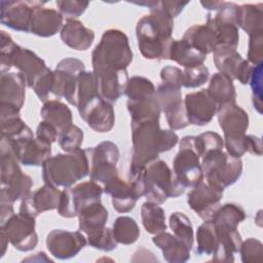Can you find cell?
<instances>
[{
  "instance_id": "d4e9b609",
  "label": "cell",
  "mask_w": 263,
  "mask_h": 263,
  "mask_svg": "<svg viewBox=\"0 0 263 263\" xmlns=\"http://www.w3.org/2000/svg\"><path fill=\"white\" fill-rule=\"evenodd\" d=\"M26 80L20 72L2 73L0 79V103L22 109L26 97Z\"/></svg>"
},
{
  "instance_id": "680465c9",
  "label": "cell",
  "mask_w": 263,
  "mask_h": 263,
  "mask_svg": "<svg viewBox=\"0 0 263 263\" xmlns=\"http://www.w3.org/2000/svg\"><path fill=\"white\" fill-rule=\"evenodd\" d=\"M188 1H159L160 8L166 12L172 18L177 17L184 7L188 4Z\"/></svg>"
},
{
  "instance_id": "4dcf8cb0",
  "label": "cell",
  "mask_w": 263,
  "mask_h": 263,
  "mask_svg": "<svg viewBox=\"0 0 263 263\" xmlns=\"http://www.w3.org/2000/svg\"><path fill=\"white\" fill-rule=\"evenodd\" d=\"M205 59L206 55L204 53L197 50L183 38L180 40L173 39L170 45L167 60H172L184 68L202 65Z\"/></svg>"
},
{
  "instance_id": "d6986e66",
  "label": "cell",
  "mask_w": 263,
  "mask_h": 263,
  "mask_svg": "<svg viewBox=\"0 0 263 263\" xmlns=\"http://www.w3.org/2000/svg\"><path fill=\"white\" fill-rule=\"evenodd\" d=\"M104 192L112 198V205L118 213L130 212L139 198L144 196V191L140 183L135 181H124L119 176L104 185Z\"/></svg>"
},
{
  "instance_id": "52a82bcc",
  "label": "cell",
  "mask_w": 263,
  "mask_h": 263,
  "mask_svg": "<svg viewBox=\"0 0 263 263\" xmlns=\"http://www.w3.org/2000/svg\"><path fill=\"white\" fill-rule=\"evenodd\" d=\"M201 167L206 183L224 190L233 185L242 174V161L223 150H214L201 158Z\"/></svg>"
},
{
  "instance_id": "f35d334b",
  "label": "cell",
  "mask_w": 263,
  "mask_h": 263,
  "mask_svg": "<svg viewBox=\"0 0 263 263\" xmlns=\"http://www.w3.org/2000/svg\"><path fill=\"white\" fill-rule=\"evenodd\" d=\"M206 23H209L217 37V47L218 46H231L237 48L239 41L238 27L232 23L224 22L216 16H213L211 13L208 14Z\"/></svg>"
},
{
  "instance_id": "f907efd6",
  "label": "cell",
  "mask_w": 263,
  "mask_h": 263,
  "mask_svg": "<svg viewBox=\"0 0 263 263\" xmlns=\"http://www.w3.org/2000/svg\"><path fill=\"white\" fill-rule=\"evenodd\" d=\"M210 77L209 69L202 64L183 70V87L195 88L204 84Z\"/></svg>"
},
{
  "instance_id": "ba28073f",
  "label": "cell",
  "mask_w": 263,
  "mask_h": 263,
  "mask_svg": "<svg viewBox=\"0 0 263 263\" xmlns=\"http://www.w3.org/2000/svg\"><path fill=\"white\" fill-rule=\"evenodd\" d=\"M195 136H185L179 144V151L173 161V172L185 188L194 187L203 181L200 157L194 146Z\"/></svg>"
},
{
  "instance_id": "11a10c76",
  "label": "cell",
  "mask_w": 263,
  "mask_h": 263,
  "mask_svg": "<svg viewBox=\"0 0 263 263\" xmlns=\"http://www.w3.org/2000/svg\"><path fill=\"white\" fill-rule=\"evenodd\" d=\"M88 245L97 250L110 252L117 248V241L113 235V231L111 228L106 227L105 230L93 240L89 241Z\"/></svg>"
},
{
  "instance_id": "ac0fdd59",
  "label": "cell",
  "mask_w": 263,
  "mask_h": 263,
  "mask_svg": "<svg viewBox=\"0 0 263 263\" xmlns=\"http://www.w3.org/2000/svg\"><path fill=\"white\" fill-rule=\"evenodd\" d=\"M87 243L81 231L53 229L46 236L48 252L57 259L66 260L75 257Z\"/></svg>"
},
{
  "instance_id": "e0dca14e",
  "label": "cell",
  "mask_w": 263,
  "mask_h": 263,
  "mask_svg": "<svg viewBox=\"0 0 263 263\" xmlns=\"http://www.w3.org/2000/svg\"><path fill=\"white\" fill-rule=\"evenodd\" d=\"M222 189L214 187L203 181L192 187L187 195V202L203 221H211L220 208L223 197Z\"/></svg>"
},
{
  "instance_id": "6f0895ef",
  "label": "cell",
  "mask_w": 263,
  "mask_h": 263,
  "mask_svg": "<svg viewBox=\"0 0 263 263\" xmlns=\"http://www.w3.org/2000/svg\"><path fill=\"white\" fill-rule=\"evenodd\" d=\"M58 137H59L58 129L49 122L42 120L38 124V126L36 128V138L37 139H39L43 142H46L48 144H52L58 140Z\"/></svg>"
},
{
  "instance_id": "5bb4252c",
  "label": "cell",
  "mask_w": 263,
  "mask_h": 263,
  "mask_svg": "<svg viewBox=\"0 0 263 263\" xmlns=\"http://www.w3.org/2000/svg\"><path fill=\"white\" fill-rule=\"evenodd\" d=\"M34 218L22 214H13L5 222L1 223L0 230L7 235L9 242L21 252H28L38 243V235L35 231Z\"/></svg>"
},
{
  "instance_id": "816d5d0a",
  "label": "cell",
  "mask_w": 263,
  "mask_h": 263,
  "mask_svg": "<svg viewBox=\"0 0 263 263\" xmlns=\"http://www.w3.org/2000/svg\"><path fill=\"white\" fill-rule=\"evenodd\" d=\"M88 4L87 1L79 0H59L55 2L61 14L68 18H76L80 16L86 10Z\"/></svg>"
},
{
  "instance_id": "cb8c5ba5",
  "label": "cell",
  "mask_w": 263,
  "mask_h": 263,
  "mask_svg": "<svg viewBox=\"0 0 263 263\" xmlns=\"http://www.w3.org/2000/svg\"><path fill=\"white\" fill-rule=\"evenodd\" d=\"M97 89L102 99L109 103L116 102L122 95L128 81L127 70L120 72H92Z\"/></svg>"
},
{
  "instance_id": "44dd1931",
  "label": "cell",
  "mask_w": 263,
  "mask_h": 263,
  "mask_svg": "<svg viewBox=\"0 0 263 263\" xmlns=\"http://www.w3.org/2000/svg\"><path fill=\"white\" fill-rule=\"evenodd\" d=\"M61 193L59 188L44 184L22 200L18 213L36 219L43 212L58 209Z\"/></svg>"
},
{
  "instance_id": "f5cc1de1",
  "label": "cell",
  "mask_w": 263,
  "mask_h": 263,
  "mask_svg": "<svg viewBox=\"0 0 263 263\" xmlns=\"http://www.w3.org/2000/svg\"><path fill=\"white\" fill-rule=\"evenodd\" d=\"M249 50H248V62L254 66L262 64L263 58V31L256 32L249 35Z\"/></svg>"
},
{
  "instance_id": "8d00e7d4",
  "label": "cell",
  "mask_w": 263,
  "mask_h": 263,
  "mask_svg": "<svg viewBox=\"0 0 263 263\" xmlns=\"http://www.w3.org/2000/svg\"><path fill=\"white\" fill-rule=\"evenodd\" d=\"M51 144L37 138L29 140L23 147L20 162L27 166H40L50 157Z\"/></svg>"
},
{
  "instance_id": "681fc988",
  "label": "cell",
  "mask_w": 263,
  "mask_h": 263,
  "mask_svg": "<svg viewBox=\"0 0 263 263\" xmlns=\"http://www.w3.org/2000/svg\"><path fill=\"white\" fill-rule=\"evenodd\" d=\"M238 252L243 263H256L263 260V245L257 238L250 237L241 241Z\"/></svg>"
},
{
  "instance_id": "7dc6e473",
  "label": "cell",
  "mask_w": 263,
  "mask_h": 263,
  "mask_svg": "<svg viewBox=\"0 0 263 263\" xmlns=\"http://www.w3.org/2000/svg\"><path fill=\"white\" fill-rule=\"evenodd\" d=\"M83 132L77 125L71 124L59 134L58 142L60 147L67 153L80 149L83 142Z\"/></svg>"
},
{
  "instance_id": "94428289",
  "label": "cell",
  "mask_w": 263,
  "mask_h": 263,
  "mask_svg": "<svg viewBox=\"0 0 263 263\" xmlns=\"http://www.w3.org/2000/svg\"><path fill=\"white\" fill-rule=\"evenodd\" d=\"M200 4L202 5V7L204 9H208V10H218L219 7L221 6L222 4V1H201Z\"/></svg>"
},
{
  "instance_id": "9a60e30c",
  "label": "cell",
  "mask_w": 263,
  "mask_h": 263,
  "mask_svg": "<svg viewBox=\"0 0 263 263\" xmlns=\"http://www.w3.org/2000/svg\"><path fill=\"white\" fill-rule=\"evenodd\" d=\"M42 1H4L0 2V21L2 25L20 31L30 33L34 12L42 7Z\"/></svg>"
},
{
  "instance_id": "603a6c76",
  "label": "cell",
  "mask_w": 263,
  "mask_h": 263,
  "mask_svg": "<svg viewBox=\"0 0 263 263\" xmlns=\"http://www.w3.org/2000/svg\"><path fill=\"white\" fill-rule=\"evenodd\" d=\"M108 217V211L101 201L93 202L80 211L78 214L79 231L86 236L87 243L105 230Z\"/></svg>"
},
{
  "instance_id": "bcb514c9",
  "label": "cell",
  "mask_w": 263,
  "mask_h": 263,
  "mask_svg": "<svg viewBox=\"0 0 263 263\" xmlns=\"http://www.w3.org/2000/svg\"><path fill=\"white\" fill-rule=\"evenodd\" d=\"M194 146L196 152L200 158L205 154L214 150H223L224 140L222 137L215 132H205L198 136H195Z\"/></svg>"
},
{
  "instance_id": "4316f807",
  "label": "cell",
  "mask_w": 263,
  "mask_h": 263,
  "mask_svg": "<svg viewBox=\"0 0 263 263\" xmlns=\"http://www.w3.org/2000/svg\"><path fill=\"white\" fill-rule=\"evenodd\" d=\"M61 39L69 47L86 50L95 40V33L76 18H67L61 29Z\"/></svg>"
},
{
  "instance_id": "db71d44e",
  "label": "cell",
  "mask_w": 263,
  "mask_h": 263,
  "mask_svg": "<svg viewBox=\"0 0 263 263\" xmlns=\"http://www.w3.org/2000/svg\"><path fill=\"white\" fill-rule=\"evenodd\" d=\"M262 64L254 66L252 75L249 83H251V87L253 90V104L259 113H261L262 107Z\"/></svg>"
},
{
  "instance_id": "6da1fadb",
  "label": "cell",
  "mask_w": 263,
  "mask_h": 263,
  "mask_svg": "<svg viewBox=\"0 0 263 263\" xmlns=\"http://www.w3.org/2000/svg\"><path fill=\"white\" fill-rule=\"evenodd\" d=\"M133 151L128 176L142 171L149 162L158 158L162 152L174 148L178 135L172 129H161L159 120H143L130 122Z\"/></svg>"
},
{
  "instance_id": "484cf974",
  "label": "cell",
  "mask_w": 263,
  "mask_h": 263,
  "mask_svg": "<svg viewBox=\"0 0 263 263\" xmlns=\"http://www.w3.org/2000/svg\"><path fill=\"white\" fill-rule=\"evenodd\" d=\"M32 185V179L21 168L1 178L0 201L14 203L16 200H23L31 193Z\"/></svg>"
},
{
  "instance_id": "7bdbcfd3",
  "label": "cell",
  "mask_w": 263,
  "mask_h": 263,
  "mask_svg": "<svg viewBox=\"0 0 263 263\" xmlns=\"http://www.w3.org/2000/svg\"><path fill=\"white\" fill-rule=\"evenodd\" d=\"M168 224L174 235L191 249L193 247L194 234L190 219L182 212H174L170 216Z\"/></svg>"
},
{
  "instance_id": "7402d4cb",
  "label": "cell",
  "mask_w": 263,
  "mask_h": 263,
  "mask_svg": "<svg viewBox=\"0 0 263 263\" xmlns=\"http://www.w3.org/2000/svg\"><path fill=\"white\" fill-rule=\"evenodd\" d=\"M184 105L189 123L198 126L208 124L219 109L206 89L187 93L184 99Z\"/></svg>"
},
{
  "instance_id": "ee69618b",
  "label": "cell",
  "mask_w": 263,
  "mask_h": 263,
  "mask_svg": "<svg viewBox=\"0 0 263 263\" xmlns=\"http://www.w3.org/2000/svg\"><path fill=\"white\" fill-rule=\"evenodd\" d=\"M98 96L100 95L97 89V83L93 73L88 71H82L78 76L75 107H77L78 109Z\"/></svg>"
},
{
  "instance_id": "ab89813d",
  "label": "cell",
  "mask_w": 263,
  "mask_h": 263,
  "mask_svg": "<svg viewBox=\"0 0 263 263\" xmlns=\"http://www.w3.org/2000/svg\"><path fill=\"white\" fill-rule=\"evenodd\" d=\"M246 219V213L243 209L232 202L220 205V208L215 213L213 223L218 227L237 229L238 224H240Z\"/></svg>"
},
{
  "instance_id": "d6a6232c",
  "label": "cell",
  "mask_w": 263,
  "mask_h": 263,
  "mask_svg": "<svg viewBox=\"0 0 263 263\" xmlns=\"http://www.w3.org/2000/svg\"><path fill=\"white\" fill-rule=\"evenodd\" d=\"M183 39L205 55L217 47L216 33L209 23L190 27L185 31Z\"/></svg>"
},
{
  "instance_id": "836d02e7",
  "label": "cell",
  "mask_w": 263,
  "mask_h": 263,
  "mask_svg": "<svg viewBox=\"0 0 263 263\" xmlns=\"http://www.w3.org/2000/svg\"><path fill=\"white\" fill-rule=\"evenodd\" d=\"M40 115L44 121L52 124L59 134L70 126L73 122L72 111L69 107L59 100H50L43 104Z\"/></svg>"
},
{
  "instance_id": "b9f144b4",
  "label": "cell",
  "mask_w": 263,
  "mask_h": 263,
  "mask_svg": "<svg viewBox=\"0 0 263 263\" xmlns=\"http://www.w3.org/2000/svg\"><path fill=\"white\" fill-rule=\"evenodd\" d=\"M196 254L201 255H213L218 243V235L216 227L213 221H204L198 226L196 231Z\"/></svg>"
},
{
  "instance_id": "9f6ffc18",
  "label": "cell",
  "mask_w": 263,
  "mask_h": 263,
  "mask_svg": "<svg viewBox=\"0 0 263 263\" xmlns=\"http://www.w3.org/2000/svg\"><path fill=\"white\" fill-rule=\"evenodd\" d=\"M160 78L163 83L171 84L177 87H183V70L173 67L166 66L160 71Z\"/></svg>"
},
{
  "instance_id": "6125c7cd",
  "label": "cell",
  "mask_w": 263,
  "mask_h": 263,
  "mask_svg": "<svg viewBox=\"0 0 263 263\" xmlns=\"http://www.w3.org/2000/svg\"><path fill=\"white\" fill-rule=\"evenodd\" d=\"M0 235H1V257H2L6 252V248L9 242V239H8L7 235L5 234V232L2 230H0Z\"/></svg>"
},
{
  "instance_id": "60d3db41",
  "label": "cell",
  "mask_w": 263,
  "mask_h": 263,
  "mask_svg": "<svg viewBox=\"0 0 263 263\" xmlns=\"http://www.w3.org/2000/svg\"><path fill=\"white\" fill-rule=\"evenodd\" d=\"M112 231L117 243L122 245H132L140 236V229L137 222L128 216L118 217L113 223Z\"/></svg>"
},
{
  "instance_id": "f1b7e54d",
  "label": "cell",
  "mask_w": 263,
  "mask_h": 263,
  "mask_svg": "<svg viewBox=\"0 0 263 263\" xmlns=\"http://www.w3.org/2000/svg\"><path fill=\"white\" fill-rule=\"evenodd\" d=\"M215 225V224H214ZM218 243L217 248L212 255L213 262H233L234 254L238 253L241 243V236L237 229H229L216 226Z\"/></svg>"
},
{
  "instance_id": "4fadbf2b",
  "label": "cell",
  "mask_w": 263,
  "mask_h": 263,
  "mask_svg": "<svg viewBox=\"0 0 263 263\" xmlns=\"http://www.w3.org/2000/svg\"><path fill=\"white\" fill-rule=\"evenodd\" d=\"M82 71H85V66L84 63L78 59L66 58L60 61L53 70V97L58 100L64 97L68 103L75 106L78 76Z\"/></svg>"
},
{
  "instance_id": "74e56055",
  "label": "cell",
  "mask_w": 263,
  "mask_h": 263,
  "mask_svg": "<svg viewBox=\"0 0 263 263\" xmlns=\"http://www.w3.org/2000/svg\"><path fill=\"white\" fill-rule=\"evenodd\" d=\"M141 218L148 233L158 234L166 230L164 211L159 204L146 201L141 206Z\"/></svg>"
},
{
  "instance_id": "c3c4849f",
  "label": "cell",
  "mask_w": 263,
  "mask_h": 263,
  "mask_svg": "<svg viewBox=\"0 0 263 263\" xmlns=\"http://www.w3.org/2000/svg\"><path fill=\"white\" fill-rule=\"evenodd\" d=\"M34 92L43 103L50 101V96H53L54 90V73L49 68H46L35 80L33 86Z\"/></svg>"
},
{
  "instance_id": "1f68e13d",
  "label": "cell",
  "mask_w": 263,
  "mask_h": 263,
  "mask_svg": "<svg viewBox=\"0 0 263 263\" xmlns=\"http://www.w3.org/2000/svg\"><path fill=\"white\" fill-rule=\"evenodd\" d=\"M206 91L218 108L226 104L235 103L236 91L233 80L221 72L212 75Z\"/></svg>"
},
{
  "instance_id": "7c38bea8",
  "label": "cell",
  "mask_w": 263,
  "mask_h": 263,
  "mask_svg": "<svg viewBox=\"0 0 263 263\" xmlns=\"http://www.w3.org/2000/svg\"><path fill=\"white\" fill-rule=\"evenodd\" d=\"M155 97L172 130L182 129L190 124L180 87L162 82L155 90Z\"/></svg>"
},
{
  "instance_id": "277c9868",
  "label": "cell",
  "mask_w": 263,
  "mask_h": 263,
  "mask_svg": "<svg viewBox=\"0 0 263 263\" xmlns=\"http://www.w3.org/2000/svg\"><path fill=\"white\" fill-rule=\"evenodd\" d=\"M139 179L143 185L144 196L147 201L161 204L170 197H178L185 192L177 180L174 172L165 161L156 158L149 162L138 174L128 176V179Z\"/></svg>"
},
{
  "instance_id": "5b68a950",
  "label": "cell",
  "mask_w": 263,
  "mask_h": 263,
  "mask_svg": "<svg viewBox=\"0 0 263 263\" xmlns=\"http://www.w3.org/2000/svg\"><path fill=\"white\" fill-rule=\"evenodd\" d=\"M133 57L127 36L117 29L107 30L92 51V72L124 71L132 63Z\"/></svg>"
},
{
  "instance_id": "f6af8a7d",
  "label": "cell",
  "mask_w": 263,
  "mask_h": 263,
  "mask_svg": "<svg viewBox=\"0 0 263 263\" xmlns=\"http://www.w3.org/2000/svg\"><path fill=\"white\" fill-rule=\"evenodd\" d=\"M154 84L146 77L134 76L128 79L124 95L128 100H139L155 95Z\"/></svg>"
},
{
  "instance_id": "d590c367",
  "label": "cell",
  "mask_w": 263,
  "mask_h": 263,
  "mask_svg": "<svg viewBox=\"0 0 263 263\" xmlns=\"http://www.w3.org/2000/svg\"><path fill=\"white\" fill-rule=\"evenodd\" d=\"M126 106L130 114V122L159 120L161 110L155 95L139 100H127Z\"/></svg>"
},
{
  "instance_id": "f546056e",
  "label": "cell",
  "mask_w": 263,
  "mask_h": 263,
  "mask_svg": "<svg viewBox=\"0 0 263 263\" xmlns=\"http://www.w3.org/2000/svg\"><path fill=\"white\" fill-rule=\"evenodd\" d=\"M152 241L162 251V256L170 263H184L190 259V248L174 234L166 231L155 234Z\"/></svg>"
},
{
  "instance_id": "ffe728a7",
  "label": "cell",
  "mask_w": 263,
  "mask_h": 263,
  "mask_svg": "<svg viewBox=\"0 0 263 263\" xmlns=\"http://www.w3.org/2000/svg\"><path fill=\"white\" fill-rule=\"evenodd\" d=\"M78 112L81 119L97 133H108L114 126L115 113L113 106L100 96L78 108Z\"/></svg>"
},
{
  "instance_id": "2e32d148",
  "label": "cell",
  "mask_w": 263,
  "mask_h": 263,
  "mask_svg": "<svg viewBox=\"0 0 263 263\" xmlns=\"http://www.w3.org/2000/svg\"><path fill=\"white\" fill-rule=\"evenodd\" d=\"M231 46H218L213 51V61L219 72L236 79L241 84H248L253 66Z\"/></svg>"
},
{
  "instance_id": "8fae6325",
  "label": "cell",
  "mask_w": 263,
  "mask_h": 263,
  "mask_svg": "<svg viewBox=\"0 0 263 263\" xmlns=\"http://www.w3.org/2000/svg\"><path fill=\"white\" fill-rule=\"evenodd\" d=\"M11 67L17 69L24 76L29 87L33 86L38 76L47 68L44 61L35 52L17 44L9 53L0 55L1 74L5 73Z\"/></svg>"
},
{
  "instance_id": "91938a15",
  "label": "cell",
  "mask_w": 263,
  "mask_h": 263,
  "mask_svg": "<svg viewBox=\"0 0 263 263\" xmlns=\"http://www.w3.org/2000/svg\"><path fill=\"white\" fill-rule=\"evenodd\" d=\"M247 152L260 156L262 154V140L254 135H247Z\"/></svg>"
},
{
  "instance_id": "9c48e42d",
  "label": "cell",
  "mask_w": 263,
  "mask_h": 263,
  "mask_svg": "<svg viewBox=\"0 0 263 263\" xmlns=\"http://www.w3.org/2000/svg\"><path fill=\"white\" fill-rule=\"evenodd\" d=\"M103 192V187L92 180L65 188L61 193L58 213L64 218H74L85 206L101 201Z\"/></svg>"
},
{
  "instance_id": "e575fe53",
  "label": "cell",
  "mask_w": 263,
  "mask_h": 263,
  "mask_svg": "<svg viewBox=\"0 0 263 263\" xmlns=\"http://www.w3.org/2000/svg\"><path fill=\"white\" fill-rule=\"evenodd\" d=\"M236 25L248 35L263 31V4L238 5Z\"/></svg>"
},
{
  "instance_id": "7a4b0ae2",
  "label": "cell",
  "mask_w": 263,
  "mask_h": 263,
  "mask_svg": "<svg viewBox=\"0 0 263 263\" xmlns=\"http://www.w3.org/2000/svg\"><path fill=\"white\" fill-rule=\"evenodd\" d=\"M159 1L150 8V13L142 16L136 26L138 47L147 60H167L173 41L174 18L164 12Z\"/></svg>"
},
{
  "instance_id": "83f0119b",
  "label": "cell",
  "mask_w": 263,
  "mask_h": 263,
  "mask_svg": "<svg viewBox=\"0 0 263 263\" xmlns=\"http://www.w3.org/2000/svg\"><path fill=\"white\" fill-rule=\"evenodd\" d=\"M63 21V15L59 10L39 7L34 12L30 33L44 38L51 37L61 31L64 25Z\"/></svg>"
},
{
  "instance_id": "30bf717a",
  "label": "cell",
  "mask_w": 263,
  "mask_h": 263,
  "mask_svg": "<svg viewBox=\"0 0 263 263\" xmlns=\"http://www.w3.org/2000/svg\"><path fill=\"white\" fill-rule=\"evenodd\" d=\"M89 159L90 180L105 185L116 178L118 171L116 164L119 159V149L111 141H104L96 147L85 149Z\"/></svg>"
},
{
  "instance_id": "8992f818",
  "label": "cell",
  "mask_w": 263,
  "mask_h": 263,
  "mask_svg": "<svg viewBox=\"0 0 263 263\" xmlns=\"http://www.w3.org/2000/svg\"><path fill=\"white\" fill-rule=\"evenodd\" d=\"M217 115L219 125L224 134L226 152L233 157L240 158L247 152L248 113L235 103H230L220 107Z\"/></svg>"
},
{
  "instance_id": "3957f363",
  "label": "cell",
  "mask_w": 263,
  "mask_h": 263,
  "mask_svg": "<svg viewBox=\"0 0 263 263\" xmlns=\"http://www.w3.org/2000/svg\"><path fill=\"white\" fill-rule=\"evenodd\" d=\"M88 174L89 159L85 149L50 156L42 165L44 183L59 189L72 187Z\"/></svg>"
}]
</instances>
